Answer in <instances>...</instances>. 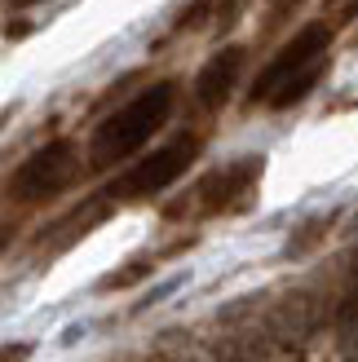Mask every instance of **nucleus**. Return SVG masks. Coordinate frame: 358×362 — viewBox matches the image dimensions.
<instances>
[{
	"instance_id": "1",
	"label": "nucleus",
	"mask_w": 358,
	"mask_h": 362,
	"mask_svg": "<svg viewBox=\"0 0 358 362\" xmlns=\"http://www.w3.org/2000/svg\"><path fill=\"white\" fill-rule=\"evenodd\" d=\"M332 31L336 27L328 23V18H323V23H306L270 62H265V71L257 76L248 102H253V106H270V111H283V106L301 102L318 80H323V71H328Z\"/></svg>"
},
{
	"instance_id": "2",
	"label": "nucleus",
	"mask_w": 358,
	"mask_h": 362,
	"mask_svg": "<svg viewBox=\"0 0 358 362\" xmlns=\"http://www.w3.org/2000/svg\"><path fill=\"white\" fill-rule=\"evenodd\" d=\"M173 106H177V84L173 80H159L151 88H142L133 102H124L120 111H111L93 129V137H88V164L93 168H115L129 155H137L168 124Z\"/></svg>"
},
{
	"instance_id": "3",
	"label": "nucleus",
	"mask_w": 358,
	"mask_h": 362,
	"mask_svg": "<svg viewBox=\"0 0 358 362\" xmlns=\"http://www.w3.org/2000/svg\"><path fill=\"white\" fill-rule=\"evenodd\" d=\"M200 151H204V141L195 137V133H177L173 141H164V146L151 151L146 159H137V164L124 173L106 194H111V199H129V204L151 199V194H164L173 181L182 177L195 159H200Z\"/></svg>"
},
{
	"instance_id": "4",
	"label": "nucleus",
	"mask_w": 358,
	"mask_h": 362,
	"mask_svg": "<svg viewBox=\"0 0 358 362\" xmlns=\"http://www.w3.org/2000/svg\"><path fill=\"white\" fill-rule=\"evenodd\" d=\"M257 177H261V159L257 155H248V159H239V164H230V168H217V173H208L200 186H190L186 199H177L168 208V216H221V212H235V208L248 204Z\"/></svg>"
},
{
	"instance_id": "5",
	"label": "nucleus",
	"mask_w": 358,
	"mask_h": 362,
	"mask_svg": "<svg viewBox=\"0 0 358 362\" xmlns=\"http://www.w3.org/2000/svg\"><path fill=\"white\" fill-rule=\"evenodd\" d=\"M71 181H76V151H71V141H49V146H40L13 173L9 194L27 199V204H45L58 190H67Z\"/></svg>"
},
{
	"instance_id": "6",
	"label": "nucleus",
	"mask_w": 358,
	"mask_h": 362,
	"mask_svg": "<svg viewBox=\"0 0 358 362\" xmlns=\"http://www.w3.org/2000/svg\"><path fill=\"white\" fill-rule=\"evenodd\" d=\"M243 58L248 53L239 45H230L221 53H212L200 66V76H195V102H200L204 111H221L230 102V93H235V84H239V71H243Z\"/></svg>"
},
{
	"instance_id": "7",
	"label": "nucleus",
	"mask_w": 358,
	"mask_h": 362,
	"mask_svg": "<svg viewBox=\"0 0 358 362\" xmlns=\"http://www.w3.org/2000/svg\"><path fill=\"white\" fill-rule=\"evenodd\" d=\"M301 9H306V0H265V13H261V35H270V31H279V27H288Z\"/></svg>"
},
{
	"instance_id": "8",
	"label": "nucleus",
	"mask_w": 358,
	"mask_h": 362,
	"mask_svg": "<svg viewBox=\"0 0 358 362\" xmlns=\"http://www.w3.org/2000/svg\"><path fill=\"white\" fill-rule=\"evenodd\" d=\"M323 18L332 27H345L358 18V0H323Z\"/></svg>"
},
{
	"instance_id": "9",
	"label": "nucleus",
	"mask_w": 358,
	"mask_h": 362,
	"mask_svg": "<svg viewBox=\"0 0 358 362\" xmlns=\"http://www.w3.org/2000/svg\"><path fill=\"white\" fill-rule=\"evenodd\" d=\"M350 310H358V283H354V292H350Z\"/></svg>"
},
{
	"instance_id": "10",
	"label": "nucleus",
	"mask_w": 358,
	"mask_h": 362,
	"mask_svg": "<svg viewBox=\"0 0 358 362\" xmlns=\"http://www.w3.org/2000/svg\"><path fill=\"white\" fill-rule=\"evenodd\" d=\"M18 5H40V0H18Z\"/></svg>"
}]
</instances>
